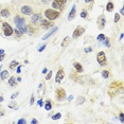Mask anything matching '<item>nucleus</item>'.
I'll return each instance as SVG.
<instances>
[{
	"label": "nucleus",
	"instance_id": "1",
	"mask_svg": "<svg viewBox=\"0 0 124 124\" xmlns=\"http://www.w3.org/2000/svg\"><path fill=\"white\" fill-rule=\"evenodd\" d=\"M14 22H15V26L17 28V30L20 31L21 34H26L28 32V28L26 26V20L22 17H20V16H15Z\"/></svg>",
	"mask_w": 124,
	"mask_h": 124
},
{
	"label": "nucleus",
	"instance_id": "2",
	"mask_svg": "<svg viewBox=\"0 0 124 124\" xmlns=\"http://www.w3.org/2000/svg\"><path fill=\"white\" fill-rule=\"evenodd\" d=\"M45 16H46L48 20H55L60 16V12L54 9H48L45 11Z\"/></svg>",
	"mask_w": 124,
	"mask_h": 124
},
{
	"label": "nucleus",
	"instance_id": "3",
	"mask_svg": "<svg viewBox=\"0 0 124 124\" xmlns=\"http://www.w3.org/2000/svg\"><path fill=\"white\" fill-rule=\"evenodd\" d=\"M97 62L99 63V65L100 66H106L107 65V60H106V54H105V52H103V51H100L97 54Z\"/></svg>",
	"mask_w": 124,
	"mask_h": 124
},
{
	"label": "nucleus",
	"instance_id": "4",
	"mask_svg": "<svg viewBox=\"0 0 124 124\" xmlns=\"http://www.w3.org/2000/svg\"><path fill=\"white\" fill-rule=\"evenodd\" d=\"M2 31H3V34L5 36H8V37L13 35V33H14L13 28L11 27L8 22H2Z\"/></svg>",
	"mask_w": 124,
	"mask_h": 124
},
{
	"label": "nucleus",
	"instance_id": "5",
	"mask_svg": "<svg viewBox=\"0 0 124 124\" xmlns=\"http://www.w3.org/2000/svg\"><path fill=\"white\" fill-rule=\"evenodd\" d=\"M67 1H68V0H53L52 8L54 10H61V9H63L64 4L66 3Z\"/></svg>",
	"mask_w": 124,
	"mask_h": 124
},
{
	"label": "nucleus",
	"instance_id": "6",
	"mask_svg": "<svg viewBox=\"0 0 124 124\" xmlns=\"http://www.w3.org/2000/svg\"><path fill=\"white\" fill-rule=\"evenodd\" d=\"M97 23H98V28L100 30H103L105 28V24H106V19H105V16L104 15H100L97 20Z\"/></svg>",
	"mask_w": 124,
	"mask_h": 124
},
{
	"label": "nucleus",
	"instance_id": "7",
	"mask_svg": "<svg viewBox=\"0 0 124 124\" xmlns=\"http://www.w3.org/2000/svg\"><path fill=\"white\" fill-rule=\"evenodd\" d=\"M56 98L58 101H63L66 99V91L63 88H58L56 90Z\"/></svg>",
	"mask_w": 124,
	"mask_h": 124
},
{
	"label": "nucleus",
	"instance_id": "8",
	"mask_svg": "<svg viewBox=\"0 0 124 124\" xmlns=\"http://www.w3.org/2000/svg\"><path fill=\"white\" fill-rule=\"evenodd\" d=\"M85 32V29H84L83 27H78L77 29L74 30V32H73V34H72V37L73 38H78V37H80L81 35H83V33Z\"/></svg>",
	"mask_w": 124,
	"mask_h": 124
},
{
	"label": "nucleus",
	"instance_id": "9",
	"mask_svg": "<svg viewBox=\"0 0 124 124\" xmlns=\"http://www.w3.org/2000/svg\"><path fill=\"white\" fill-rule=\"evenodd\" d=\"M20 11H21V13L23 14V15H28V16H30L31 14H32V12H33L32 8L29 7V5H22Z\"/></svg>",
	"mask_w": 124,
	"mask_h": 124
},
{
	"label": "nucleus",
	"instance_id": "10",
	"mask_svg": "<svg viewBox=\"0 0 124 124\" xmlns=\"http://www.w3.org/2000/svg\"><path fill=\"white\" fill-rule=\"evenodd\" d=\"M65 78V73H64V70L63 69H60L57 71L55 75V82L56 83H61L62 81H63V78Z\"/></svg>",
	"mask_w": 124,
	"mask_h": 124
},
{
	"label": "nucleus",
	"instance_id": "11",
	"mask_svg": "<svg viewBox=\"0 0 124 124\" xmlns=\"http://www.w3.org/2000/svg\"><path fill=\"white\" fill-rule=\"evenodd\" d=\"M40 26H41V28H43V29H49L50 27H53V24L51 23V22H50V20H45V19H40Z\"/></svg>",
	"mask_w": 124,
	"mask_h": 124
},
{
	"label": "nucleus",
	"instance_id": "12",
	"mask_svg": "<svg viewBox=\"0 0 124 124\" xmlns=\"http://www.w3.org/2000/svg\"><path fill=\"white\" fill-rule=\"evenodd\" d=\"M57 29H58L57 27H53V29H52L51 31H50V32H48L46 35H44V36H43V38H41V39H43V40H46V39H48V38L50 37V36H52L53 34H54L56 31H57Z\"/></svg>",
	"mask_w": 124,
	"mask_h": 124
},
{
	"label": "nucleus",
	"instance_id": "13",
	"mask_svg": "<svg viewBox=\"0 0 124 124\" xmlns=\"http://www.w3.org/2000/svg\"><path fill=\"white\" fill-rule=\"evenodd\" d=\"M75 14H77V7L73 5L71 11H70V13H69V15H68V20H72V19H74Z\"/></svg>",
	"mask_w": 124,
	"mask_h": 124
},
{
	"label": "nucleus",
	"instance_id": "14",
	"mask_svg": "<svg viewBox=\"0 0 124 124\" xmlns=\"http://www.w3.org/2000/svg\"><path fill=\"white\" fill-rule=\"evenodd\" d=\"M40 19H41V15L40 14H34V15H32V22L33 23H36L37 21H40Z\"/></svg>",
	"mask_w": 124,
	"mask_h": 124
},
{
	"label": "nucleus",
	"instance_id": "15",
	"mask_svg": "<svg viewBox=\"0 0 124 124\" xmlns=\"http://www.w3.org/2000/svg\"><path fill=\"white\" fill-rule=\"evenodd\" d=\"M9 71H8V70H4V71H0V78H1L2 81H4V80H7L8 78H9Z\"/></svg>",
	"mask_w": 124,
	"mask_h": 124
},
{
	"label": "nucleus",
	"instance_id": "16",
	"mask_svg": "<svg viewBox=\"0 0 124 124\" xmlns=\"http://www.w3.org/2000/svg\"><path fill=\"white\" fill-rule=\"evenodd\" d=\"M73 66H74V68L77 69V71L78 72V73H82L83 72V66L80 64V63H78V62H75L74 64H73Z\"/></svg>",
	"mask_w": 124,
	"mask_h": 124
},
{
	"label": "nucleus",
	"instance_id": "17",
	"mask_svg": "<svg viewBox=\"0 0 124 124\" xmlns=\"http://www.w3.org/2000/svg\"><path fill=\"white\" fill-rule=\"evenodd\" d=\"M0 15H1L2 17H9V16H10V11L7 10V9L1 10V12H0Z\"/></svg>",
	"mask_w": 124,
	"mask_h": 124
},
{
	"label": "nucleus",
	"instance_id": "18",
	"mask_svg": "<svg viewBox=\"0 0 124 124\" xmlns=\"http://www.w3.org/2000/svg\"><path fill=\"white\" fill-rule=\"evenodd\" d=\"M106 11L107 12H112L114 11V3L111 1H109L108 3L106 4Z\"/></svg>",
	"mask_w": 124,
	"mask_h": 124
},
{
	"label": "nucleus",
	"instance_id": "19",
	"mask_svg": "<svg viewBox=\"0 0 124 124\" xmlns=\"http://www.w3.org/2000/svg\"><path fill=\"white\" fill-rule=\"evenodd\" d=\"M9 85L11 87H13V86L16 85V78H15V77H11L9 78Z\"/></svg>",
	"mask_w": 124,
	"mask_h": 124
},
{
	"label": "nucleus",
	"instance_id": "20",
	"mask_svg": "<svg viewBox=\"0 0 124 124\" xmlns=\"http://www.w3.org/2000/svg\"><path fill=\"white\" fill-rule=\"evenodd\" d=\"M18 65H19V64H18V62H17V61H12V62L10 63V69L14 70V69L16 68V67L18 66Z\"/></svg>",
	"mask_w": 124,
	"mask_h": 124
},
{
	"label": "nucleus",
	"instance_id": "21",
	"mask_svg": "<svg viewBox=\"0 0 124 124\" xmlns=\"http://www.w3.org/2000/svg\"><path fill=\"white\" fill-rule=\"evenodd\" d=\"M70 43V38L69 37H66V38H64V40H63V43H62V47L65 48V47H67L69 45Z\"/></svg>",
	"mask_w": 124,
	"mask_h": 124
},
{
	"label": "nucleus",
	"instance_id": "22",
	"mask_svg": "<svg viewBox=\"0 0 124 124\" xmlns=\"http://www.w3.org/2000/svg\"><path fill=\"white\" fill-rule=\"evenodd\" d=\"M45 109H46V110H51L52 109V104L50 101H47V102L45 103Z\"/></svg>",
	"mask_w": 124,
	"mask_h": 124
},
{
	"label": "nucleus",
	"instance_id": "23",
	"mask_svg": "<svg viewBox=\"0 0 124 124\" xmlns=\"http://www.w3.org/2000/svg\"><path fill=\"white\" fill-rule=\"evenodd\" d=\"M105 37H106V36L104 35V34H99L98 37H97V39H98L99 43H103V40L105 39Z\"/></svg>",
	"mask_w": 124,
	"mask_h": 124
},
{
	"label": "nucleus",
	"instance_id": "24",
	"mask_svg": "<svg viewBox=\"0 0 124 124\" xmlns=\"http://www.w3.org/2000/svg\"><path fill=\"white\" fill-rule=\"evenodd\" d=\"M102 77H103V78H109V71L108 70H104V71H102Z\"/></svg>",
	"mask_w": 124,
	"mask_h": 124
},
{
	"label": "nucleus",
	"instance_id": "25",
	"mask_svg": "<svg viewBox=\"0 0 124 124\" xmlns=\"http://www.w3.org/2000/svg\"><path fill=\"white\" fill-rule=\"evenodd\" d=\"M87 16H88V12H87L86 10H82V12H81V17H82V18H87Z\"/></svg>",
	"mask_w": 124,
	"mask_h": 124
},
{
	"label": "nucleus",
	"instance_id": "26",
	"mask_svg": "<svg viewBox=\"0 0 124 124\" xmlns=\"http://www.w3.org/2000/svg\"><path fill=\"white\" fill-rule=\"evenodd\" d=\"M61 117H62V114L61 112H57V114H55L54 116H52V119L53 120H57V119H60Z\"/></svg>",
	"mask_w": 124,
	"mask_h": 124
},
{
	"label": "nucleus",
	"instance_id": "27",
	"mask_svg": "<svg viewBox=\"0 0 124 124\" xmlns=\"http://www.w3.org/2000/svg\"><path fill=\"white\" fill-rule=\"evenodd\" d=\"M46 47H47V45H46V44L41 45V46H39V47H38L37 51H38V52H43V51H44V50H45V48H46Z\"/></svg>",
	"mask_w": 124,
	"mask_h": 124
},
{
	"label": "nucleus",
	"instance_id": "28",
	"mask_svg": "<svg viewBox=\"0 0 124 124\" xmlns=\"http://www.w3.org/2000/svg\"><path fill=\"white\" fill-rule=\"evenodd\" d=\"M120 17H121V15H119V14H116L115 15V18H114V21L116 22V23H117L118 21L120 20Z\"/></svg>",
	"mask_w": 124,
	"mask_h": 124
},
{
	"label": "nucleus",
	"instance_id": "29",
	"mask_svg": "<svg viewBox=\"0 0 124 124\" xmlns=\"http://www.w3.org/2000/svg\"><path fill=\"white\" fill-rule=\"evenodd\" d=\"M52 74H53V72H52V71H49V72H48V73H47V75H46V80H47V81H49L50 78H51Z\"/></svg>",
	"mask_w": 124,
	"mask_h": 124
},
{
	"label": "nucleus",
	"instance_id": "30",
	"mask_svg": "<svg viewBox=\"0 0 124 124\" xmlns=\"http://www.w3.org/2000/svg\"><path fill=\"white\" fill-rule=\"evenodd\" d=\"M103 43H104V45H105L106 47H109V46H110V44H109V39L106 38V37H105V39L103 40Z\"/></svg>",
	"mask_w": 124,
	"mask_h": 124
},
{
	"label": "nucleus",
	"instance_id": "31",
	"mask_svg": "<svg viewBox=\"0 0 124 124\" xmlns=\"http://www.w3.org/2000/svg\"><path fill=\"white\" fill-rule=\"evenodd\" d=\"M119 118H120V121H121V123H124V115L121 112V114L119 115Z\"/></svg>",
	"mask_w": 124,
	"mask_h": 124
},
{
	"label": "nucleus",
	"instance_id": "32",
	"mask_svg": "<svg viewBox=\"0 0 124 124\" xmlns=\"http://www.w3.org/2000/svg\"><path fill=\"white\" fill-rule=\"evenodd\" d=\"M18 124H26L27 123V120L26 119H20V120H18Z\"/></svg>",
	"mask_w": 124,
	"mask_h": 124
},
{
	"label": "nucleus",
	"instance_id": "33",
	"mask_svg": "<svg viewBox=\"0 0 124 124\" xmlns=\"http://www.w3.org/2000/svg\"><path fill=\"white\" fill-rule=\"evenodd\" d=\"M15 35H16V37H20V36H21L20 31H19V30H15Z\"/></svg>",
	"mask_w": 124,
	"mask_h": 124
},
{
	"label": "nucleus",
	"instance_id": "34",
	"mask_svg": "<svg viewBox=\"0 0 124 124\" xmlns=\"http://www.w3.org/2000/svg\"><path fill=\"white\" fill-rule=\"evenodd\" d=\"M37 105H38V106H40V107L44 105V101L41 100V99H39V100L37 101Z\"/></svg>",
	"mask_w": 124,
	"mask_h": 124
},
{
	"label": "nucleus",
	"instance_id": "35",
	"mask_svg": "<svg viewBox=\"0 0 124 124\" xmlns=\"http://www.w3.org/2000/svg\"><path fill=\"white\" fill-rule=\"evenodd\" d=\"M91 51H92V49L90 47L85 48V49H84V52H85V53H89V52H91Z\"/></svg>",
	"mask_w": 124,
	"mask_h": 124
},
{
	"label": "nucleus",
	"instance_id": "36",
	"mask_svg": "<svg viewBox=\"0 0 124 124\" xmlns=\"http://www.w3.org/2000/svg\"><path fill=\"white\" fill-rule=\"evenodd\" d=\"M21 65H18V66H17V69H16V72H17V73H20V71H21Z\"/></svg>",
	"mask_w": 124,
	"mask_h": 124
},
{
	"label": "nucleus",
	"instance_id": "37",
	"mask_svg": "<svg viewBox=\"0 0 124 124\" xmlns=\"http://www.w3.org/2000/svg\"><path fill=\"white\" fill-rule=\"evenodd\" d=\"M34 102H35V101H34V97L32 95V97H31V100H30V105H33Z\"/></svg>",
	"mask_w": 124,
	"mask_h": 124
},
{
	"label": "nucleus",
	"instance_id": "38",
	"mask_svg": "<svg viewBox=\"0 0 124 124\" xmlns=\"http://www.w3.org/2000/svg\"><path fill=\"white\" fill-rule=\"evenodd\" d=\"M19 93H18V92H16V93H14V94H12V95H11V99H12V100H14V99H15L16 97H17V95H18Z\"/></svg>",
	"mask_w": 124,
	"mask_h": 124
},
{
	"label": "nucleus",
	"instance_id": "39",
	"mask_svg": "<svg viewBox=\"0 0 124 124\" xmlns=\"http://www.w3.org/2000/svg\"><path fill=\"white\" fill-rule=\"evenodd\" d=\"M31 124H37V120H36V119H32V120H31Z\"/></svg>",
	"mask_w": 124,
	"mask_h": 124
},
{
	"label": "nucleus",
	"instance_id": "40",
	"mask_svg": "<svg viewBox=\"0 0 124 124\" xmlns=\"http://www.w3.org/2000/svg\"><path fill=\"white\" fill-rule=\"evenodd\" d=\"M4 57H5L4 53H3V54H1V55H0V62H2V61H3V60H4Z\"/></svg>",
	"mask_w": 124,
	"mask_h": 124
},
{
	"label": "nucleus",
	"instance_id": "41",
	"mask_svg": "<svg viewBox=\"0 0 124 124\" xmlns=\"http://www.w3.org/2000/svg\"><path fill=\"white\" fill-rule=\"evenodd\" d=\"M72 100H73V95H69L68 97V102H71Z\"/></svg>",
	"mask_w": 124,
	"mask_h": 124
},
{
	"label": "nucleus",
	"instance_id": "42",
	"mask_svg": "<svg viewBox=\"0 0 124 124\" xmlns=\"http://www.w3.org/2000/svg\"><path fill=\"white\" fill-rule=\"evenodd\" d=\"M47 72H48V69H47V68H44V69H43V73L45 74V73H47Z\"/></svg>",
	"mask_w": 124,
	"mask_h": 124
},
{
	"label": "nucleus",
	"instance_id": "43",
	"mask_svg": "<svg viewBox=\"0 0 124 124\" xmlns=\"http://www.w3.org/2000/svg\"><path fill=\"white\" fill-rule=\"evenodd\" d=\"M3 53H4V50H3V49H0V55L3 54Z\"/></svg>",
	"mask_w": 124,
	"mask_h": 124
},
{
	"label": "nucleus",
	"instance_id": "44",
	"mask_svg": "<svg viewBox=\"0 0 124 124\" xmlns=\"http://www.w3.org/2000/svg\"><path fill=\"white\" fill-rule=\"evenodd\" d=\"M120 14H121V15H123V14H124V10H123V9L120 10Z\"/></svg>",
	"mask_w": 124,
	"mask_h": 124
},
{
	"label": "nucleus",
	"instance_id": "45",
	"mask_svg": "<svg viewBox=\"0 0 124 124\" xmlns=\"http://www.w3.org/2000/svg\"><path fill=\"white\" fill-rule=\"evenodd\" d=\"M3 115H4V111H0V118H1Z\"/></svg>",
	"mask_w": 124,
	"mask_h": 124
},
{
	"label": "nucleus",
	"instance_id": "46",
	"mask_svg": "<svg viewBox=\"0 0 124 124\" xmlns=\"http://www.w3.org/2000/svg\"><path fill=\"white\" fill-rule=\"evenodd\" d=\"M16 81H17V82H21V78H16Z\"/></svg>",
	"mask_w": 124,
	"mask_h": 124
},
{
	"label": "nucleus",
	"instance_id": "47",
	"mask_svg": "<svg viewBox=\"0 0 124 124\" xmlns=\"http://www.w3.org/2000/svg\"><path fill=\"white\" fill-rule=\"evenodd\" d=\"M0 102H3V97H0Z\"/></svg>",
	"mask_w": 124,
	"mask_h": 124
},
{
	"label": "nucleus",
	"instance_id": "48",
	"mask_svg": "<svg viewBox=\"0 0 124 124\" xmlns=\"http://www.w3.org/2000/svg\"><path fill=\"white\" fill-rule=\"evenodd\" d=\"M84 1H85L86 3H88V2H91V0H84Z\"/></svg>",
	"mask_w": 124,
	"mask_h": 124
},
{
	"label": "nucleus",
	"instance_id": "49",
	"mask_svg": "<svg viewBox=\"0 0 124 124\" xmlns=\"http://www.w3.org/2000/svg\"><path fill=\"white\" fill-rule=\"evenodd\" d=\"M44 2H47V1H51V0H43Z\"/></svg>",
	"mask_w": 124,
	"mask_h": 124
},
{
	"label": "nucleus",
	"instance_id": "50",
	"mask_svg": "<svg viewBox=\"0 0 124 124\" xmlns=\"http://www.w3.org/2000/svg\"><path fill=\"white\" fill-rule=\"evenodd\" d=\"M1 68H2V66H0V71H1Z\"/></svg>",
	"mask_w": 124,
	"mask_h": 124
}]
</instances>
